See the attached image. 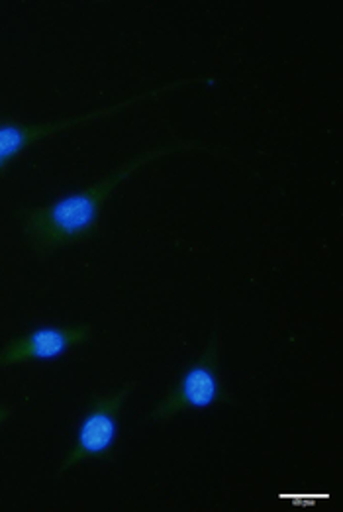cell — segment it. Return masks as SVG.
I'll return each instance as SVG.
<instances>
[{
  "mask_svg": "<svg viewBox=\"0 0 343 512\" xmlns=\"http://www.w3.org/2000/svg\"><path fill=\"white\" fill-rule=\"evenodd\" d=\"M198 148L202 146L185 140L161 144L126 161L122 167L108 173L104 179H100L98 183L81 193H73L53 205L24 208L22 226L28 240L40 252H53L61 246H67L79 238L89 236L97 226L102 206L116 191V187H120L128 177H132L138 169L146 167L147 163L163 155L179 154L185 150Z\"/></svg>",
  "mask_w": 343,
  "mask_h": 512,
  "instance_id": "cell-1",
  "label": "cell"
},
{
  "mask_svg": "<svg viewBox=\"0 0 343 512\" xmlns=\"http://www.w3.org/2000/svg\"><path fill=\"white\" fill-rule=\"evenodd\" d=\"M220 354H222V330L216 326L210 340L191 367L183 373L175 389H171L151 410L153 422H169L179 412L187 409H204L212 405L234 403L232 395L224 389L220 379Z\"/></svg>",
  "mask_w": 343,
  "mask_h": 512,
  "instance_id": "cell-2",
  "label": "cell"
},
{
  "mask_svg": "<svg viewBox=\"0 0 343 512\" xmlns=\"http://www.w3.org/2000/svg\"><path fill=\"white\" fill-rule=\"evenodd\" d=\"M212 77H195V79H181V81H175V83H165L161 87H155V89H149L144 91L128 101H122V103L112 104V106H106V108H98V110H89L85 114H77V116H69V118H63V120H55V122H42V124H0V173L22 154L24 150H28L30 146H34L36 142H40L42 138H48L53 136L57 132H63V130H69V128H77V126H85V124H91L95 120H102L106 116H112L132 104L140 103V101H147L151 97H159L163 93H169V91H177L185 85H195V83H206L210 81Z\"/></svg>",
  "mask_w": 343,
  "mask_h": 512,
  "instance_id": "cell-3",
  "label": "cell"
},
{
  "mask_svg": "<svg viewBox=\"0 0 343 512\" xmlns=\"http://www.w3.org/2000/svg\"><path fill=\"white\" fill-rule=\"evenodd\" d=\"M134 389H136V381H128L124 387H120L114 393L97 395L91 399L85 420L79 428L75 446L63 458L57 473H63L81 461L110 456L116 442V434H118L120 410L130 399Z\"/></svg>",
  "mask_w": 343,
  "mask_h": 512,
  "instance_id": "cell-4",
  "label": "cell"
},
{
  "mask_svg": "<svg viewBox=\"0 0 343 512\" xmlns=\"http://www.w3.org/2000/svg\"><path fill=\"white\" fill-rule=\"evenodd\" d=\"M91 326H57L38 328L20 338H14L0 352V367H12L34 359H55L63 356L69 348L89 342Z\"/></svg>",
  "mask_w": 343,
  "mask_h": 512,
  "instance_id": "cell-5",
  "label": "cell"
},
{
  "mask_svg": "<svg viewBox=\"0 0 343 512\" xmlns=\"http://www.w3.org/2000/svg\"><path fill=\"white\" fill-rule=\"evenodd\" d=\"M10 414H12V410L8 409L6 405H0V424H2L4 420H8Z\"/></svg>",
  "mask_w": 343,
  "mask_h": 512,
  "instance_id": "cell-6",
  "label": "cell"
}]
</instances>
